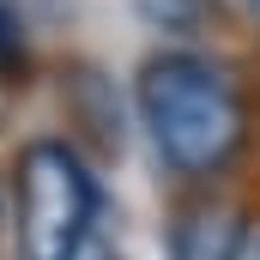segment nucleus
I'll return each mask as SVG.
<instances>
[{"label":"nucleus","mask_w":260,"mask_h":260,"mask_svg":"<svg viewBox=\"0 0 260 260\" xmlns=\"http://www.w3.org/2000/svg\"><path fill=\"white\" fill-rule=\"evenodd\" d=\"M133 109L176 182L212 188L248 151V91L230 61H212L200 49L151 55L133 79Z\"/></svg>","instance_id":"1"},{"label":"nucleus","mask_w":260,"mask_h":260,"mask_svg":"<svg viewBox=\"0 0 260 260\" xmlns=\"http://www.w3.org/2000/svg\"><path fill=\"white\" fill-rule=\"evenodd\" d=\"M6 212H12V260H79L103 212L97 170L73 139H30L12 164Z\"/></svg>","instance_id":"2"},{"label":"nucleus","mask_w":260,"mask_h":260,"mask_svg":"<svg viewBox=\"0 0 260 260\" xmlns=\"http://www.w3.org/2000/svg\"><path fill=\"white\" fill-rule=\"evenodd\" d=\"M242 230H248V218H242L236 200L200 188V194H188L182 206H176L164 242H170V260H236Z\"/></svg>","instance_id":"3"},{"label":"nucleus","mask_w":260,"mask_h":260,"mask_svg":"<svg viewBox=\"0 0 260 260\" xmlns=\"http://www.w3.org/2000/svg\"><path fill=\"white\" fill-rule=\"evenodd\" d=\"M133 12L157 37H182V43H194L218 24V0H133Z\"/></svg>","instance_id":"4"},{"label":"nucleus","mask_w":260,"mask_h":260,"mask_svg":"<svg viewBox=\"0 0 260 260\" xmlns=\"http://www.w3.org/2000/svg\"><path fill=\"white\" fill-rule=\"evenodd\" d=\"M30 73V43H24V24H18V12L0 0V85H18Z\"/></svg>","instance_id":"5"},{"label":"nucleus","mask_w":260,"mask_h":260,"mask_svg":"<svg viewBox=\"0 0 260 260\" xmlns=\"http://www.w3.org/2000/svg\"><path fill=\"white\" fill-rule=\"evenodd\" d=\"M236 260H260V218H248V230H242V248Z\"/></svg>","instance_id":"6"},{"label":"nucleus","mask_w":260,"mask_h":260,"mask_svg":"<svg viewBox=\"0 0 260 260\" xmlns=\"http://www.w3.org/2000/svg\"><path fill=\"white\" fill-rule=\"evenodd\" d=\"M0 224H6V182H0Z\"/></svg>","instance_id":"7"},{"label":"nucleus","mask_w":260,"mask_h":260,"mask_svg":"<svg viewBox=\"0 0 260 260\" xmlns=\"http://www.w3.org/2000/svg\"><path fill=\"white\" fill-rule=\"evenodd\" d=\"M242 6H248V12H254V18H260V0H242Z\"/></svg>","instance_id":"8"}]
</instances>
